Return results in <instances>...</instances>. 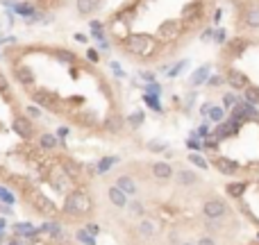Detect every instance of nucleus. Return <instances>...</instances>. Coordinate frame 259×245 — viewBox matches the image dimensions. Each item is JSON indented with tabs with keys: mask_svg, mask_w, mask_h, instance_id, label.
I'll use <instances>...</instances> for the list:
<instances>
[{
	"mask_svg": "<svg viewBox=\"0 0 259 245\" xmlns=\"http://www.w3.org/2000/svg\"><path fill=\"white\" fill-rule=\"evenodd\" d=\"M0 200H2L5 204H12L14 202V195L9 191H5V188H0Z\"/></svg>",
	"mask_w": 259,
	"mask_h": 245,
	"instance_id": "7c9ffc66",
	"label": "nucleus"
},
{
	"mask_svg": "<svg viewBox=\"0 0 259 245\" xmlns=\"http://www.w3.org/2000/svg\"><path fill=\"white\" fill-rule=\"evenodd\" d=\"M55 55H57V57L62 59V61H66V64H71L73 59H75V55H73V53H66V50H57Z\"/></svg>",
	"mask_w": 259,
	"mask_h": 245,
	"instance_id": "bb28decb",
	"label": "nucleus"
},
{
	"mask_svg": "<svg viewBox=\"0 0 259 245\" xmlns=\"http://www.w3.org/2000/svg\"><path fill=\"white\" fill-rule=\"evenodd\" d=\"M225 211H227V207H225V202H221V200H207V202L202 204V214H205L207 218H212V220L223 218Z\"/></svg>",
	"mask_w": 259,
	"mask_h": 245,
	"instance_id": "7ed1b4c3",
	"label": "nucleus"
},
{
	"mask_svg": "<svg viewBox=\"0 0 259 245\" xmlns=\"http://www.w3.org/2000/svg\"><path fill=\"white\" fill-rule=\"evenodd\" d=\"M0 91H7V80L0 75Z\"/></svg>",
	"mask_w": 259,
	"mask_h": 245,
	"instance_id": "58836bf2",
	"label": "nucleus"
},
{
	"mask_svg": "<svg viewBox=\"0 0 259 245\" xmlns=\"http://www.w3.org/2000/svg\"><path fill=\"white\" fill-rule=\"evenodd\" d=\"M153 175L157 177V180H171V177H173L171 163H166V161H157V163H153Z\"/></svg>",
	"mask_w": 259,
	"mask_h": 245,
	"instance_id": "6e6552de",
	"label": "nucleus"
},
{
	"mask_svg": "<svg viewBox=\"0 0 259 245\" xmlns=\"http://www.w3.org/2000/svg\"><path fill=\"white\" fill-rule=\"evenodd\" d=\"M148 148H150L153 152H162V150H166V143H164V141H150Z\"/></svg>",
	"mask_w": 259,
	"mask_h": 245,
	"instance_id": "c85d7f7f",
	"label": "nucleus"
},
{
	"mask_svg": "<svg viewBox=\"0 0 259 245\" xmlns=\"http://www.w3.org/2000/svg\"><path fill=\"white\" fill-rule=\"evenodd\" d=\"M75 41H80V43H87V36H84V34H75Z\"/></svg>",
	"mask_w": 259,
	"mask_h": 245,
	"instance_id": "a19ab883",
	"label": "nucleus"
},
{
	"mask_svg": "<svg viewBox=\"0 0 259 245\" xmlns=\"http://www.w3.org/2000/svg\"><path fill=\"white\" fill-rule=\"evenodd\" d=\"M116 186L121 188L123 193H128V195H134L136 193V184H134V180L132 177H128V175H121L116 180Z\"/></svg>",
	"mask_w": 259,
	"mask_h": 245,
	"instance_id": "1a4fd4ad",
	"label": "nucleus"
},
{
	"mask_svg": "<svg viewBox=\"0 0 259 245\" xmlns=\"http://www.w3.org/2000/svg\"><path fill=\"white\" fill-rule=\"evenodd\" d=\"M75 239L80 241L82 245H96V236L89 232V229H80V232L75 234Z\"/></svg>",
	"mask_w": 259,
	"mask_h": 245,
	"instance_id": "aec40b11",
	"label": "nucleus"
},
{
	"mask_svg": "<svg viewBox=\"0 0 259 245\" xmlns=\"http://www.w3.org/2000/svg\"><path fill=\"white\" fill-rule=\"evenodd\" d=\"M246 100H248V102H253V105H255V102H259V91H257V89L248 87L246 89Z\"/></svg>",
	"mask_w": 259,
	"mask_h": 245,
	"instance_id": "393cba45",
	"label": "nucleus"
},
{
	"mask_svg": "<svg viewBox=\"0 0 259 245\" xmlns=\"http://www.w3.org/2000/svg\"><path fill=\"white\" fill-rule=\"evenodd\" d=\"M89 232H91V234H94V236H96V234H98V225H89Z\"/></svg>",
	"mask_w": 259,
	"mask_h": 245,
	"instance_id": "ea45409f",
	"label": "nucleus"
},
{
	"mask_svg": "<svg viewBox=\"0 0 259 245\" xmlns=\"http://www.w3.org/2000/svg\"><path fill=\"white\" fill-rule=\"evenodd\" d=\"M39 143H41L43 150H55V148L59 146V139L55 134H43L41 139H39Z\"/></svg>",
	"mask_w": 259,
	"mask_h": 245,
	"instance_id": "6ab92c4d",
	"label": "nucleus"
},
{
	"mask_svg": "<svg viewBox=\"0 0 259 245\" xmlns=\"http://www.w3.org/2000/svg\"><path fill=\"white\" fill-rule=\"evenodd\" d=\"M68 134H71V129H68V127H59V129H57V136H59V139H66Z\"/></svg>",
	"mask_w": 259,
	"mask_h": 245,
	"instance_id": "c9c22d12",
	"label": "nucleus"
},
{
	"mask_svg": "<svg viewBox=\"0 0 259 245\" xmlns=\"http://www.w3.org/2000/svg\"><path fill=\"white\" fill-rule=\"evenodd\" d=\"M177 34H180V23H177V21H166V23H162L157 30V36L162 41H173Z\"/></svg>",
	"mask_w": 259,
	"mask_h": 245,
	"instance_id": "39448f33",
	"label": "nucleus"
},
{
	"mask_svg": "<svg viewBox=\"0 0 259 245\" xmlns=\"http://www.w3.org/2000/svg\"><path fill=\"white\" fill-rule=\"evenodd\" d=\"M243 184H230V188H227V193H230V195H234V198H239V195H241L243 193Z\"/></svg>",
	"mask_w": 259,
	"mask_h": 245,
	"instance_id": "cd10ccee",
	"label": "nucleus"
},
{
	"mask_svg": "<svg viewBox=\"0 0 259 245\" xmlns=\"http://www.w3.org/2000/svg\"><path fill=\"white\" fill-rule=\"evenodd\" d=\"M130 209H132V214H143L141 202H132V204H130Z\"/></svg>",
	"mask_w": 259,
	"mask_h": 245,
	"instance_id": "72a5a7b5",
	"label": "nucleus"
},
{
	"mask_svg": "<svg viewBox=\"0 0 259 245\" xmlns=\"http://www.w3.org/2000/svg\"><path fill=\"white\" fill-rule=\"evenodd\" d=\"M87 59L91 61V64H98V61H100V59H98V53H96L94 48H89L87 50Z\"/></svg>",
	"mask_w": 259,
	"mask_h": 245,
	"instance_id": "2f4dec72",
	"label": "nucleus"
},
{
	"mask_svg": "<svg viewBox=\"0 0 259 245\" xmlns=\"http://www.w3.org/2000/svg\"><path fill=\"white\" fill-rule=\"evenodd\" d=\"M189 161L194 163V166H198V168H207V161L202 157H198V154H191V157H189Z\"/></svg>",
	"mask_w": 259,
	"mask_h": 245,
	"instance_id": "c756f323",
	"label": "nucleus"
},
{
	"mask_svg": "<svg viewBox=\"0 0 259 245\" xmlns=\"http://www.w3.org/2000/svg\"><path fill=\"white\" fill-rule=\"evenodd\" d=\"M139 234H143V236H153V234H155V225L150 220H141V222H139Z\"/></svg>",
	"mask_w": 259,
	"mask_h": 245,
	"instance_id": "4be33fe9",
	"label": "nucleus"
},
{
	"mask_svg": "<svg viewBox=\"0 0 259 245\" xmlns=\"http://www.w3.org/2000/svg\"><path fill=\"white\" fill-rule=\"evenodd\" d=\"M198 245H216V241H214L212 236H202V239L198 241Z\"/></svg>",
	"mask_w": 259,
	"mask_h": 245,
	"instance_id": "f704fd0d",
	"label": "nucleus"
},
{
	"mask_svg": "<svg viewBox=\"0 0 259 245\" xmlns=\"http://www.w3.org/2000/svg\"><path fill=\"white\" fill-rule=\"evenodd\" d=\"M14 7H16V12L23 14V16H32V14H34V9H32V7H28L25 2H21V5H14Z\"/></svg>",
	"mask_w": 259,
	"mask_h": 245,
	"instance_id": "a878e982",
	"label": "nucleus"
},
{
	"mask_svg": "<svg viewBox=\"0 0 259 245\" xmlns=\"http://www.w3.org/2000/svg\"><path fill=\"white\" fill-rule=\"evenodd\" d=\"M198 134H200V136H207V134H209V127H207V125H202V127L198 129Z\"/></svg>",
	"mask_w": 259,
	"mask_h": 245,
	"instance_id": "4c0bfd02",
	"label": "nucleus"
},
{
	"mask_svg": "<svg viewBox=\"0 0 259 245\" xmlns=\"http://www.w3.org/2000/svg\"><path fill=\"white\" fill-rule=\"evenodd\" d=\"M14 232L21 234V236H34L36 229L30 225V222H18V225H14Z\"/></svg>",
	"mask_w": 259,
	"mask_h": 245,
	"instance_id": "412c9836",
	"label": "nucleus"
},
{
	"mask_svg": "<svg viewBox=\"0 0 259 245\" xmlns=\"http://www.w3.org/2000/svg\"><path fill=\"white\" fill-rule=\"evenodd\" d=\"M107 195H109V200H112L114 207H121V209H123V207H128L130 204L128 202V193H123L118 186H112L109 191H107Z\"/></svg>",
	"mask_w": 259,
	"mask_h": 245,
	"instance_id": "0eeeda50",
	"label": "nucleus"
},
{
	"mask_svg": "<svg viewBox=\"0 0 259 245\" xmlns=\"http://www.w3.org/2000/svg\"><path fill=\"white\" fill-rule=\"evenodd\" d=\"M227 82H230L234 89H243L248 87V77L243 75L241 70H230V75H227Z\"/></svg>",
	"mask_w": 259,
	"mask_h": 245,
	"instance_id": "9b49d317",
	"label": "nucleus"
},
{
	"mask_svg": "<svg viewBox=\"0 0 259 245\" xmlns=\"http://www.w3.org/2000/svg\"><path fill=\"white\" fill-rule=\"evenodd\" d=\"M218 170L223 173V175H234L236 170H239V166H236L234 161H230V159H218Z\"/></svg>",
	"mask_w": 259,
	"mask_h": 245,
	"instance_id": "4468645a",
	"label": "nucleus"
},
{
	"mask_svg": "<svg viewBox=\"0 0 259 245\" xmlns=\"http://www.w3.org/2000/svg\"><path fill=\"white\" fill-rule=\"evenodd\" d=\"M223 116H225L223 107H212V109H209V118H212L214 122H221L223 121Z\"/></svg>",
	"mask_w": 259,
	"mask_h": 245,
	"instance_id": "5701e85b",
	"label": "nucleus"
},
{
	"mask_svg": "<svg viewBox=\"0 0 259 245\" xmlns=\"http://www.w3.org/2000/svg\"><path fill=\"white\" fill-rule=\"evenodd\" d=\"M223 102H225V107H230V105H234V93H225Z\"/></svg>",
	"mask_w": 259,
	"mask_h": 245,
	"instance_id": "e433bc0d",
	"label": "nucleus"
},
{
	"mask_svg": "<svg viewBox=\"0 0 259 245\" xmlns=\"http://www.w3.org/2000/svg\"><path fill=\"white\" fill-rule=\"evenodd\" d=\"M16 245H21V243H16Z\"/></svg>",
	"mask_w": 259,
	"mask_h": 245,
	"instance_id": "37998d69",
	"label": "nucleus"
},
{
	"mask_svg": "<svg viewBox=\"0 0 259 245\" xmlns=\"http://www.w3.org/2000/svg\"><path fill=\"white\" fill-rule=\"evenodd\" d=\"M96 7H98V0H77V12L84 14V16L94 12Z\"/></svg>",
	"mask_w": 259,
	"mask_h": 245,
	"instance_id": "f3484780",
	"label": "nucleus"
},
{
	"mask_svg": "<svg viewBox=\"0 0 259 245\" xmlns=\"http://www.w3.org/2000/svg\"><path fill=\"white\" fill-rule=\"evenodd\" d=\"M207 75H209V66H200V68L194 73V77H191V84H194V87H200L202 82L207 80Z\"/></svg>",
	"mask_w": 259,
	"mask_h": 245,
	"instance_id": "a211bd4d",
	"label": "nucleus"
},
{
	"mask_svg": "<svg viewBox=\"0 0 259 245\" xmlns=\"http://www.w3.org/2000/svg\"><path fill=\"white\" fill-rule=\"evenodd\" d=\"M246 23H248V28L259 30V7H250V9H248Z\"/></svg>",
	"mask_w": 259,
	"mask_h": 245,
	"instance_id": "2eb2a0df",
	"label": "nucleus"
},
{
	"mask_svg": "<svg viewBox=\"0 0 259 245\" xmlns=\"http://www.w3.org/2000/svg\"><path fill=\"white\" fill-rule=\"evenodd\" d=\"M128 122L132 125V127H139V125L143 122V111H134V114L128 118Z\"/></svg>",
	"mask_w": 259,
	"mask_h": 245,
	"instance_id": "b1692460",
	"label": "nucleus"
},
{
	"mask_svg": "<svg viewBox=\"0 0 259 245\" xmlns=\"http://www.w3.org/2000/svg\"><path fill=\"white\" fill-rule=\"evenodd\" d=\"M116 161H118L116 157H105V159H100V161H98V166H96V173L105 175V173H109V170H112V166H114Z\"/></svg>",
	"mask_w": 259,
	"mask_h": 245,
	"instance_id": "dca6fc26",
	"label": "nucleus"
},
{
	"mask_svg": "<svg viewBox=\"0 0 259 245\" xmlns=\"http://www.w3.org/2000/svg\"><path fill=\"white\" fill-rule=\"evenodd\" d=\"M182 245H195V243H189V241H187V243H182Z\"/></svg>",
	"mask_w": 259,
	"mask_h": 245,
	"instance_id": "79ce46f5",
	"label": "nucleus"
},
{
	"mask_svg": "<svg viewBox=\"0 0 259 245\" xmlns=\"http://www.w3.org/2000/svg\"><path fill=\"white\" fill-rule=\"evenodd\" d=\"M121 127H123V118H121V116H116V114H109V116L105 118V129H107V132L116 134V132H121Z\"/></svg>",
	"mask_w": 259,
	"mask_h": 245,
	"instance_id": "9d476101",
	"label": "nucleus"
},
{
	"mask_svg": "<svg viewBox=\"0 0 259 245\" xmlns=\"http://www.w3.org/2000/svg\"><path fill=\"white\" fill-rule=\"evenodd\" d=\"M177 182H180V186H194V184H198V175L194 170H180Z\"/></svg>",
	"mask_w": 259,
	"mask_h": 245,
	"instance_id": "f8f14e48",
	"label": "nucleus"
},
{
	"mask_svg": "<svg viewBox=\"0 0 259 245\" xmlns=\"http://www.w3.org/2000/svg\"><path fill=\"white\" fill-rule=\"evenodd\" d=\"M16 77L21 84H32V82H34V73H32V68H28V66H18Z\"/></svg>",
	"mask_w": 259,
	"mask_h": 245,
	"instance_id": "ddd939ff",
	"label": "nucleus"
},
{
	"mask_svg": "<svg viewBox=\"0 0 259 245\" xmlns=\"http://www.w3.org/2000/svg\"><path fill=\"white\" fill-rule=\"evenodd\" d=\"M66 214H73V216H84L91 211V198H89L84 191H73L68 198H66Z\"/></svg>",
	"mask_w": 259,
	"mask_h": 245,
	"instance_id": "f03ea898",
	"label": "nucleus"
},
{
	"mask_svg": "<svg viewBox=\"0 0 259 245\" xmlns=\"http://www.w3.org/2000/svg\"><path fill=\"white\" fill-rule=\"evenodd\" d=\"M12 129L16 132L18 136H23V139H30L32 136V122L28 121L25 116H16L12 121Z\"/></svg>",
	"mask_w": 259,
	"mask_h": 245,
	"instance_id": "423d86ee",
	"label": "nucleus"
},
{
	"mask_svg": "<svg viewBox=\"0 0 259 245\" xmlns=\"http://www.w3.org/2000/svg\"><path fill=\"white\" fill-rule=\"evenodd\" d=\"M123 43L128 53L139 55V57H148L155 50V39L150 34H130L128 39H123Z\"/></svg>",
	"mask_w": 259,
	"mask_h": 245,
	"instance_id": "f257e3e1",
	"label": "nucleus"
},
{
	"mask_svg": "<svg viewBox=\"0 0 259 245\" xmlns=\"http://www.w3.org/2000/svg\"><path fill=\"white\" fill-rule=\"evenodd\" d=\"M28 114H30V116H34V118H39V116H41V109H39V107H34V105H30L28 107Z\"/></svg>",
	"mask_w": 259,
	"mask_h": 245,
	"instance_id": "473e14b6",
	"label": "nucleus"
},
{
	"mask_svg": "<svg viewBox=\"0 0 259 245\" xmlns=\"http://www.w3.org/2000/svg\"><path fill=\"white\" fill-rule=\"evenodd\" d=\"M30 198H32V204H34L36 209L41 211L43 216H55V211H57V209H55V204L50 202V200H48L41 191H34Z\"/></svg>",
	"mask_w": 259,
	"mask_h": 245,
	"instance_id": "20e7f679",
	"label": "nucleus"
}]
</instances>
